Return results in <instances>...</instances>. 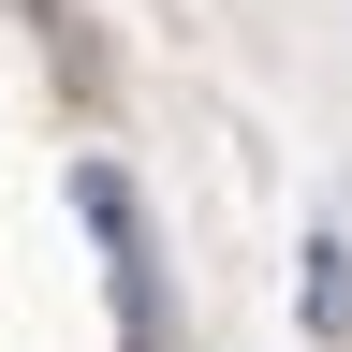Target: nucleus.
<instances>
[{
  "label": "nucleus",
  "mask_w": 352,
  "mask_h": 352,
  "mask_svg": "<svg viewBox=\"0 0 352 352\" xmlns=\"http://www.w3.org/2000/svg\"><path fill=\"white\" fill-rule=\"evenodd\" d=\"M74 220L103 235V294H118V352H176V294H162V235H147V191L118 162H74Z\"/></svg>",
  "instance_id": "obj_1"
},
{
  "label": "nucleus",
  "mask_w": 352,
  "mask_h": 352,
  "mask_svg": "<svg viewBox=\"0 0 352 352\" xmlns=\"http://www.w3.org/2000/svg\"><path fill=\"white\" fill-rule=\"evenodd\" d=\"M308 338H352V235H308Z\"/></svg>",
  "instance_id": "obj_2"
}]
</instances>
